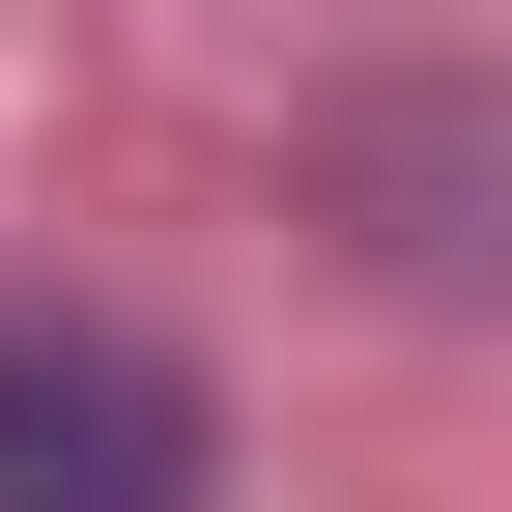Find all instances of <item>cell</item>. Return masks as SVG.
I'll return each mask as SVG.
<instances>
[{
	"label": "cell",
	"mask_w": 512,
	"mask_h": 512,
	"mask_svg": "<svg viewBox=\"0 0 512 512\" xmlns=\"http://www.w3.org/2000/svg\"><path fill=\"white\" fill-rule=\"evenodd\" d=\"M0 512H228V399L143 313H0Z\"/></svg>",
	"instance_id": "1"
}]
</instances>
